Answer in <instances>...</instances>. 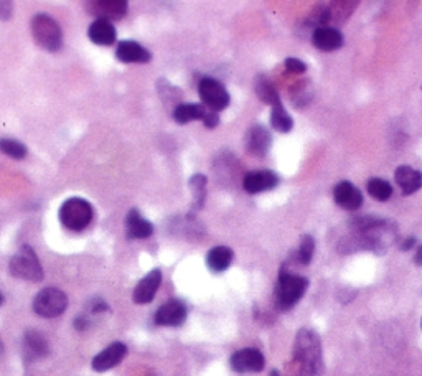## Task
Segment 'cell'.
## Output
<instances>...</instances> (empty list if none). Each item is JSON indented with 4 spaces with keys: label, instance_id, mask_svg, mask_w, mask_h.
Listing matches in <instances>:
<instances>
[{
    "label": "cell",
    "instance_id": "obj_1",
    "mask_svg": "<svg viewBox=\"0 0 422 376\" xmlns=\"http://www.w3.org/2000/svg\"><path fill=\"white\" fill-rule=\"evenodd\" d=\"M295 360L300 363L305 376H319L324 372V360H321L320 338L314 330L302 328L295 337L294 347Z\"/></svg>",
    "mask_w": 422,
    "mask_h": 376
},
{
    "label": "cell",
    "instance_id": "obj_2",
    "mask_svg": "<svg viewBox=\"0 0 422 376\" xmlns=\"http://www.w3.org/2000/svg\"><path fill=\"white\" fill-rule=\"evenodd\" d=\"M309 288V280L282 269L279 274V283L276 288V305L279 310H290L302 299Z\"/></svg>",
    "mask_w": 422,
    "mask_h": 376
},
{
    "label": "cell",
    "instance_id": "obj_3",
    "mask_svg": "<svg viewBox=\"0 0 422 376\" xmlns=\"http://www.w3.org/2000/svg\"><path fill=\"white\" fill-rule=\"evenodd\" d=\"M31 35L36 44L46 51H58L63 45V31L60 25L46 14H36L31 20Z\"/></svg>",
    "mask_w": 422,
    "mask_h": 376
},
{
    "label": "cell",
    "instance_id": "obj_4",
    "mask_svg": "<svg viewBox=\"0 0 422 376\" xmlns=\"http://www.w3.org/2000/svg\"><path fill=\"white\" fill-rule=\"evenodd\" d=\"M60 221L66 230L83 231L93 221L91 203L78 197L68 198L60 208Z\"/></svg>",
    "mask_w": 422,
    "mask_h": 376
},
{
    "label": "cell",
    "instance_id": "obj_5",
    "mask_svg": "<svg viewBox=\"0 0 422 376\" xmlns=\"http://www.w3.org/2000/svg\"><path fill=\"white\" fill-rule=\"evenodd\" d=\"M10 274L14 278L40 283L43 279V269L36 258L35 251L30 246H22L10 259Z\"/></svg>",
    "mask_w": 422,
    "mask_h": 376
},
{
    "label": "cell",
    "instance_id": "obj_6",
    "mask_svg": "<svg viewBox=\"0 0 422 376\" xmlns=\"http://www.w3.org/2000/svg\"><path fill=\"white\" fill-rule=\"evenodd\" d=\"M68 307V298L63 290L56 288H45L35 295L34 310L36 315L45 319H55L60 317Z\"/></svg>",
    "mask_w": 422,
    "mask_h": 376
},
{
    "label": "cell",
    "instance_id": "obj_7",
    "mask_svg": "<svg viewBox=\"0 0 422 376\" xmlns=\"http://www.w3.org/2000/svg\"><path fill=\"white\" fill-rule=\"evenodd\" d=\"M198 93L203 106H207L211 113H218L230 106V93L218 79L203 78L198 84Z\"/></svg>",
    "mask_w": 422,
    "mask_h": 376
},
{
    "label": "cell",
    "instance_id": "obj_8",
    "mask_svg": "<svg viewBox=\"0 0 422 376\" xmlns=\"http://www.w3.org/2000/svg\"><path fill=\"white\" fill-rule=\"evenodd\" d=\"M264 363H266V360H264L262 353L256 350V348H242V350H237L230 360L231 368L236 373H257L264 368Z\"/></svg>",
    "mask_w": 422,
    "mask_h": 376
},
{
    "label": "cell",
    "instance_id": "obj_9",
    "mask_svg": "<svg viewBox=\"0 0 422 376\" xmlns=\"http://www.w3.org/2000/svg\"><path fill=\"white\" fill-rule=\"evenodd\" d=\"M187 320V307L182 300H168L155 314V324L163 327H178Z\"/></svg>",
    "mask_w": 422,
    "mask_h": 376
},
{
    "label": "cell",
    "instance_id": "obj_10",
    "mask_svg": "<svg viewBox=\"0 0 422 376\" xmlns=\"http://www.w3.org/2000/svg\"><path fill=\"white\" fill-rule=\"evenodd\" d=\"M125 355H128V347H125L124 343H110L108 348H104L101 353H98L96 357L93 358V370H96L99 373L108 372V370L114 368L115 365L123 362Z\"/></svg>",
    "mask_w": 422,
    "mask_h": 376
},
{
    "label": "cell",
    "instance_id": "obj_11",
    "mask_svg": "<svg viewBox=\"0 0 422 376\" xmlns=\"http://www.w3.org/2000/svg\"><path fill=\"white\" fill-rule=\"evenodd\" d=\"M271 132H269L264 126H252L249 131H247L245 144L246 149L249 153L256 157H264L271 149Z\"/></svg>",
    "mask_w": 422,
    "mask_h": 376
},
{
    "label": "cell",
    "instance_id": "obj_12",
    "mask_svg": "<svg viewBox=\"0 0 422 376\" xmlns=\"http://www.w3.org/2000/svg\"><path fill=\"white\" fill-rule=\"evenodd\" d=\"M89 12L103 20H118L128 14V2L125 0H93L89 4Z\"/></svg>",
    "mask_w": 422,
    "mask_h": 376
},
{
    "label": "cell",
    "instance_id": "obj_13",
    "mask_svg": "<svg viewBox=\"0 0 422 376\" xmlns=\"http://www.w3.org/2000/svg\"><path fill=\"white\" fill-rule=\"evenodd\" d=\"M279 183V177L271 171H256L249 172L245 177V182H242V187L247 193H261L266 192V190L276 188Z\"/></svg>",
    "mask_w": 422,
    "mask_h": 376
},
{
    "label": "cell",
    "instance_id": "obj_14",
    "mask_svg": "<svg viewBox=\"0 0 422 376\" xmlns=\"http://www.w3.org/2000/svg\"><path fill=\"white\" fill-rule=\"evenodd\" d=\"M162 283V273L158 269H154L150 271L147 276L137 284V288L134 289V302L135 304H149V302L154 300L155 294L158 288H160Z\"/></svg>",
    "mask_w": 422,
    "mask_h": 376
},
{
    "label": "cell",
    "instance_id": "obj_15",
    "mask_svg": "<svg viewBox=\"0 0 422 376\" xmlns=\"http://www.w3.org/2000/svg\"><path fill=\"white\" fill-rule=\"evenodd\" d=\"M334 200L343 210H358L363 205V195L350 182H340L334 188Z\"/></svg>",
    "mask_w": 422,
    "mask_h": 376
},
{
    "label": "cell",
    "instance_id": "obj_16",
    "mask_svg": "<svg viewBox=\"0 0 422 376\" xmlns=\"http://www.w3.org/2000/svg\"><path fill=\"white\" fill-rule=\"evenodd\" d=\"M154 233V226L149 220L142 218L139 210L132 208L125 218V235L129 240H145Z\"/></svg>",
    "mask_w": 422,
    "mask_h": 376
},
{
    "label": "cell",
    "instance_id": "obj_17",
    "mask_svg": "<svg viewBox=\"0 0 422 376\" xmlns=\"http://www.w3.org/2000/svg\"><path fill=\"white\" fill-rule=\"evenodd\" d=\"M115 56L123 63H149L152 60L150 51L144 46L137 44V41H120L115 50Z\"/></svg>",
    "mask_w": 422,
    "mask_h": 376
},
{
    "label": "cell",
    "instance_id": "obj_18",
    "mask_svg": "<svg viewBox=\"0 0 422 376\" xmlns=\"http://www.w3.org/2000/svg\"><path fill=\"white\" fill-rule=\"evenodd\" d=\"M312 41L321 51H335L343 45V35L340 30L331 29V26H319L314 31Z\"/></svg>",
    "mask_w": 422,
    "mask_h": 376
},
{
    "label": "cell",
    "instance_id": "obj_19",
    "mask_svg": "<svg viewBox=\"0 0 422 376\" xmlns=\"http://www.w3.org/2000/svg\"><path fill=\"white\" fill-rule=\"evenodd\" d=\"M394 180L404 195L416 193L422 187V173L409 166H401L396 168Z\"/></svg>",
    "mask_w": 422,
    "mask_h": 376
},
{
    "label": "cell",
    "instance_id": "obj_20",
    "mask_svg": "<svg viewBox=\"0 0 422 376\" xmlns=\"http://www.w3.org/2000/svg\"><path fill=\"white\" fill-rule=\"evenodd\" d=\"M24 350H25V357L29 360H38L43 358L48 355L50 348H48V342L43 337V333L36 332V330H29L25 332L24 337Z\"/></svg>",
    "mask_w": 422,
    "mask_h": 376
},
{
    "label": "cell",
    "instance_id": "obj_21",
    "mask_svg": "<svg viewBox=\"0 0 422 376\" xmlns=\"http://www.w3.org/2000/svg\"><path fill=\"white\" fill-rule=\"evenodd\" d=\"M88 36L93 44L101 45V46H109L115 41V26L109 22V20L98 19L89 25Z\"/></svg>",
    "mask_w": 422,
    "mask_h": 376
},
{
    "label": "cell",
    "instance_id": "obj_22",
    "mask_svg": "<svg viewBox=\"0 0 422 376\" xmlns=\"http://www.w3.org/2000/svg\"><path fill=\"white\" fill-rule=\"evenodd\" d=\"M233 251L228 246H216L207 254V264L213 273H223L233 263Z\"/></svg>",
    "mask_w": 422,
    "mask_h": 376
},
{
    "label": "cell",
    "instance_id": "obj_23",
    "mask_svg": "<svg viewBox=\"0 0 422 376\" xmlns=\"http://www.w3.org/2000/svg\"><path fill=\"white\" fill-rule=\"evenodd\" d=\"M208 111L200 104H178L173 111V119L178 124H188L193 121H203Z\"/></svg>",
    "mask_w": 422,
    "mask_h": 376
},
{
    "label": "cell",
    "instance_id": "obj_24",
    "mask_svg": "<svg viewBox=\"0 0 422 376\" xmlns=\"http://www.w3.org/2000/svg\"><path fill=\"white\" fill-rule=\"evenodd\" d=\"M271 126H272L276 131L284 132V134H287V132L292 131L294 121H292V118H290V116H289L287 111L284 109L282 103H279V104H276V106H272Z\"/></svg>",
    "mask_w": 422,
    "mask_h": 376
},
{
    "label": "cell",
    "instance_id": "obj_25",
    "mask_svg": "<svg viewBox=\"0 0 422 376\" xmlns=\"http://www.w3.org/2000/svg\"><path fill=\"white\" fill-rule=\"evenodd\" d=\"M368 193L378 201H388L393 195V187L383 178H371L366 185Z\"/></svg>",
    "mask_w": 422,
    "mask_h": 376
},
{
    "label": "cell",
    "instance_id": "obj_26",
    "mask_svg": "<svg viewBox=\"0 0 422 376\" xmlns=\"http://www.w3.org/2000/svg\"><path fill=\"white\" fill-rule=\"evenodd\" d=\"M0 152H4L10 158H15V161H22L26 156V147L17 139L4 137V139H0Z\"/></svg>",
    "mask_w": 422,
    "mask_h": 376
},
{
    "label": "cell",
    "instance_id": "obj_27",
    "mask_svg": "<svg viewBox=\"0 0 422 376\" xmlns=\"http://www.w3.org/2000/svg\"><path fill=\"white\" fill-rule=\"evenodd\" d=\"M314 251H315V240L310 235H305L300 241V246L297 253H295V261L302 266H307L312 261L314 258Z\"/></svg>",
    "mask_w": 422,
    "mask_h": 376
},
{
    "label": "cell",
    "instance_id": "obj_28",
    "mask_svg": "<svg viewBox=\"0 0 422 376\" xmlns=\"http://www.w3.org/2000/svg\"><path fill=\"white\" fill-rule=\"evenodd\" d=\"M256 93H257V96H259L266 104L276 106V104L281 103V98H279L276 89L272 88V84L269 83L267 79H264V78L257 79V81H256Z\"/></svg>",
    "mask_w": 422,
    "mask_h": 376
},
{
    "label": "cell",
    "instance_id": "obj_29",
    "mask_svg": "<svg viewBox=\"0 0 422 376\" xmlns=\"http://www.w3.org/2000/svg\"><path fill=\"white\" fill-rule=\"evenodd\" d=\"M190 188L193 192L195 208H200L205 201V188H207V177L205 176H193L190 178Z\"/></svg>",
    "mask_w": 422,
    "mask_h": 376
},
{
    "label": "cell",
    "instance_id": "obj_30",
    "mask_svg": "<svg viewBox=\"0 0 422 376\" xmlns=\"http://www.w3.org/2000/svg\"><path fill=\"white\" fill-rule=\"evenodd\" d=\"M286 68L292 73H304L305 70H307L305 63L302 60H297V58H287Z\"/></svg>",
    "mask_w": 422,
    "mask_h": 376
},
{
    "label": "cell",
    "instance_id": "obj_31",
    "mask_svg": "<svg viewBox=\"0 0 422 376\" xmlns=\"http://www.w3.org/2000/svg\"><path fill=\"white\" fill-rule=\"evenodd\" d=\"M88 309L93 312V314H99V312H106L109 309L108 304L103 299H91L88 304Z\"/></svg>",
    "mask_w": 422,
    "mask_h": 376
},
{
    "label": "cell",
    "instance_id": "obj_32",
    "mask_svg": "<svg viewBox=\"0 0 422 376\" xmlns=\"http://www.w3.org/2000/svg\"><path fill=\"white\" fill-rule=\"evenodd\" d=\"M14 14L12 2H0V20H9Z\"/></svg>",
    "mask_w": 422,
    "mask_h": 376
},
{
    "label": "cell",
    "instance_id": "obj_33",
    "mask_svg": "<svg viewBox=\"0 0 422 376\" xmlns=\"http://www.w3.org/2000/svg\"><path fill=\"white\" fill-rule=\"evenodd\" d=\"M203 124L207 126L208 129H213V127H216V126L220 124V118H218V114H216V113H211V111H208V113L205 114Z\"/></svg>",
    "mask_w": 422,
    "mask_h": 376
},
{
    "label": "cell",
    "instance_id": "obj_34",
    "mask_svg": "<svg viewBox=\"0 0 422 376\" xmlns=\"http://www.w3.org/2000/svg\"><path fill=\"white\" fill-rule=\"evenodd\" d=\"M88 327H89V320H88V317H84V315H79V317H76V320H75V328H76V330L83 332V330H86Z\"/></svg>",
    "mask_w": 422,
    "mask_h": 376
},
{
    "label": "cell",
    "instance_id": "obj_35",
    "mask_svg": "<svg viewBox=\"0 0 422 376\" xmlns=\"http://www.w3.org/2000/svg\"><path fill=\"white\" fill-rule=\"evenodd\" d=\"M416 245V238H408V240H406L403 245H401V250L403 251H408V250H411V248H413Z\"/></svg>",
    "mask_w": 422,
    "mask_h": 376
},
{
    "label": "cell",
    "instance_id": "obj_36",
    "mask_svg": "<svg viewBox=\"0 0 422 376\" xmlns=\"http://www.w3.org/2000/svg\"><path fill=\"white\" fill-rule=\"evenodd\" d=\"M414 263L419 264V266H422V246L418 250V253H416L414 256Z\"/></svg>",
    "mask_w": 422,
    "mask_h": 376
},
{
    "label": "cell",
    "instance_id": "obj_37",
    "mask_svg": "<svg viewBox=\"0 0 422 376\" xmlns=\"http://www.w3.org/2000/svg\"><path fill=\"white\" fill-rule=\"evenodd\" d=\"M2 302H4V295L0 294V305H2Z\"/></svg>",
    "mask_w": 422,
    "mask_h": 376
},
{
    "label": "cell",
    "instance_id": "obj_38",
    "mask_svg": "<svg viewBox=\"0 0 422 376\" xmlns=\"http://www.w3.org/2000/svg\"><path fill=\"white\" fill-rule=\"evenodd\" d=\"M271 376H279V373H277V372H272V373H271Z\"/></svg>",
    "mask_w": 422,
    "mask_h": 376
},
{
    "label": "cell",
    "instance_id": "obj_39",
    "mask_svg": "<svg viewBox=\"0 0 422 376\" xmlns=\"http://www.w3.org/2000/svg\"><path fill=\"white\" fill-rule=\"evenodd\" d=\"M421 327H422V322H421Z\"/></svg>",
    "mask_w": 422,
    "mask_h": 376
}]
</instances>
